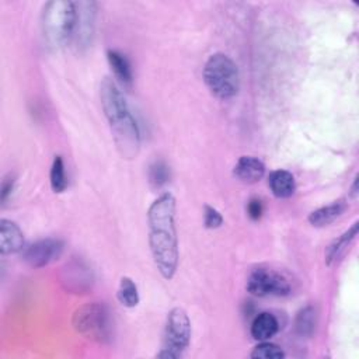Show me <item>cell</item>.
Returning <instances> with one entry per match:
<instances>
[{"label": "cell", "mask_w": 359, "mask_h": 359, "mask_svg": "<svg viewBox=\"0 0 359 359\" xmlns=\"http://www.w3.org/2000/svg\"><path fill=\"white\" fill-rule=\"evenodd\" d=\"M170 180V168L163 160L154 161L149 168V181L151 187L161 188Z\"/></svg>", "instance_id": "obj_22"}, {"label": "cell", "mask_w": 359, "mask_h": 359, "mask_svg": "<svg viewBox=\"0 0 359 359\" xmlns=\"http://www.w3.org/2000/svg\"><path fill=\"white\" fill-rule=\"evenodd\" d=\"M49 180H50V187H52L53 192L60 194V192H63L66 189L67 180H66L63 158L60 156H55V158L52 161Z\"/></svg>", "instance_id": "obj_20"}, {"label": "cell", "mask_w": 359, "mask_h": 359, "mask_svg": "<svg viewBox=\"0 0 359 359\" xmlns=\"http://www.w3.org/2000/svg\"><path fill=\"white\" fill-rule=\"evenodd\" d=\"M74 330L87 339L107 342L111 339L112 323L108 309L102 303H87L73 314Z\"/></svg>", "instance_id": "obj_5"}, {"label": "cell", "mask_w": 359, "mask_h": 359, "mask_svg": "<svg viewBox=\"0 0 359 359\" xmlns=\"http://www.w3.org/2000/svg\"><path fill=\"white\" fill-rule=\"evenodd\" d=\"M203 80L209 91L220 98L234 97L240 88V74L233 59L222 52L208 57L203 66Z\"/></svg>", "instance_id": "obj_4"}, {"label": "cell", "mask_w": 359, "mask_h": 359, "mask_svg": "<svg viewBox=\"0 0 359 359\" xmlns=\"http://www.w3.org/2000/svg\"><path fill=\"white\" fill-rule=\"evenodd\" d=\"M247 290L258 297L286 296L292 292V285L283 273L271 268L258 266L248 275Z\"/></svg>", "instance_id": "obj_7"}, {"label": "cell", "mask_w": 359, "mask_h": 359, "mask_svg": "<svg viewBox=\"0 0 359 359\" xmlns=\"http://www.w3.org/2000/svg\"><path fill=\"white\" fill-rule=\"evenodd\" d=\"M14 182H15V177L8 172L4 178H3V182H1V192H0V199H1V203H6L7 199L10 198L11 192H13V188H14Z\"/></svg>", "instance_id": "obj_25"}, {"label": "cell", "mask_w": 359, "mask_h": 359, "mask_svg": "<svg viewBox=\"0 0 359 359\" xmlns=\"http://www.w3.org/2000/svg\"><path fill=\"white\" fill-rule=\"evenodd\" d=\"M177 202L172 194L164 192L147 210L149 245L153 261L164 279H172L178 266V238L175 229Z\"/></svg>", "instance_id": "obj_1"}, {"label": "cell", "mask_w": 359, "mask_h": 359, "mask_svg": "<svg viewBox=\"0 0 359 359\" xmlns=\"http://www.w3.org/2000/svg\"><path fill=\"white\" fill-rule=\"evenodd\" d=\"M24 250V234L17 223L8 219L0 220V251L3 255Z\"/></svg>", "instance_id": "obj_9"}, {"label": "cell", "mask_w": 359, "mask_h": 359, "mask_svg": "<svg viewBox=\"0 0 359 359\" xmlns=\"http://www.w3.org/2000/svg\"><path fill=\"white\" fill-rule=\"evenodd\" d=\"M118 300L125 307H135L139 303V292L136 283L129 276H122L116 292Z\"/></svg>", "instance_id": "obj_18"}, {"label": "cell", "mask_w": 359, "mask_h": 359, "mask_svg": "<svg viewBox=\"0 0 359 359\" xmlns=\"http://www.w3.org/2000/svg\"><path fill=\"white\" fill-rule=\"evenodd\" d=\"M345 209H346V202L344 199H339L327 206L313 210L307 219L311 226L324 227L331 224L335 219H338L345 212Z\"/></svg>", "instance_id": "obj_15"}, {"label": "cell", "mask_w": 359, "mask_h": 359, "mask_svg": "<svg viewBox=\"0 0 359 359\" xmlns=\"http://www.w3.org/2000/svg\"><path fill=\"white\" fill-rule=\"evenodd\" d=\"M264 213L262 202L258 198H251L247 203V215L251 220H259Z\"/></svg>", "instance_id": "obj_24"}, {"label": "cell", "mask_w": 359, "mask_h": 359, "mask_svg": "<svg viewBox=\"0 0 359 359\" xmlns=\"http://www.w3.org/2000/svg\"><path fill=\"white\" fill-rule=\"evenodd\" d=\"M63 241L57 238H42L22 250V259L32 268H42L56 261L63 252Z\"/></svg>", "instance_id": "obj_8"}, {"label": "cell", "mask_w": 359, "mask_h": 359, "mask_svg": "<svg viewBox=\"0 0 359 359\" xmlns=\"http://www.w3.org/2000/svg\"><path fill=\"white\" fill-rule=\"evenodd\" d=\"M356 233H358V223L355 222L351 229H348L344 234H341L337 240H334L328 245V248L325 251V262H327V265H332L334 262H337L345 254V251L348 250L349 244L355 238Z\"/></svg>", "instance_id": "obj_17"}, {"label": "cell", "mask_w": 359, "mask_h": 359, "mask_svg": "<svg viewBox=\"0 0 359 359\" xmlns=\"http://www.w3.org/2000/svg\"><path fill=\"white\" fill-rule=\"evenodd\" d=\"M296 331L302 337H310L316 327V310L311 306H306L296 316Z\"/></svg>", "instance_id": "obj_19"}, {"label": "cell", "mask_w": 359, "mask_h": 359, "mask_svg": "<svg viewBox=\"0 0 359 359\" xmlns=\"http://www.w3.org/2000/svg\"><path fill=\"white\" fill-rule=\"evenodd\" d=\"M77 24V4L70 0L48 1L41 14V29L52 48L66 45L73 36Z\"/></svg>", "instance_id": "obj_3"}, {"label": "cell", "mask_w": 359, "mask_h": 359, "mask_svg": "<svg viewBox=\"0 0 359 359\" xmlns=\"http://www.w3.org/2000/svg\"><path fill=\"white\" fill-rule=\"evenodd\" d=\"M63 269H65L63 280L67 283V289L79 293L91 286L93 273L84 262L73 261L70 264H66Z\"/></svg>", "instance_id": "obj_10"}, {"label": "cell", "mask_w": 359, "mask_h": 359, "mask_svg": "<svg viewBox=\"0 0 359 359\" xmlns=\"http://www.w3.org/2000/svg\"><path fill=\"white\" fill-rule=\"evenodd\" d=\"M107 59L119 83L125 87H130L133 83V73L128 57L115 49H108Z\"/></svg>", "instance_id": "obj_16"}, {"label": "cell", "mask_w": 359, "mask_h": 359, "mask_svg": "<svg viewBox=\"0 0 359 359\" xmlns=\"http://www.w3.org/2000/svg\"><path fill=\"white\" fill-rule=\"evenodd\" d=\"M77 4V24L74 36L87 43L93 35L94 18H95V3L94 1H81Z\"/></svg>", "instance_id": "obj_12"}, {"label": "cell", "mask_w": 359, "mask_h": 359, "mask_svg": "<svg viewBox=\"0 0 359 359\" xmlns=\"http://www.w3.org/2000/svg\"><path fill=\"white\" fill-rule=\"evenodd\" d=\"M250 356L254 359H282L285 358V352L276 344L269 341H259V344L255 345L251 351Z\"/></svg>", "instance_id": "obj_21"}, {"label": "cell", "mask_w": 359, "mask_h": 359, "mask_svg": "<svg viewBox=\"0 0 359 359\" xmlns=\"http://www.w3.org/2000/svg\"><path fill=\"white\" fill-rule=\"evenodd\" d=\"M351 196H352V198H356V196H358V175L355 177L353 184H352V187H351Z\"/></svg>", "instance_id": "obj_26"}, {"label": "cell", "mask_w": 359, "mask_h": 359, "mask_svg": "<svg viewBox=\"0 0 359 359\" xmlns=\"http://www.w3.org/2000/svg\"><path fill=\"white\" fill-rule=\"evenodd\" d=\"M203 223H205V227L208 229H217L223 223V216L217 209L206 205L203 209Z\"/></svg>", "instance_id": "obj_23"}, {"label": "cell", "mask_w": 359, "mask_h": 359, "mask_svg": "<svg viewBox=\"0 0 359 359\" xmlns=\"http://www.w3.org/2000/svg\"><path fill=\"white\" fill-rule=\"evenodd\" d=\"M233 174L237 180L247 182V184H254L259 181L264 174H265V165L264 163L252 156H241L237 163L234 164Z\"/></svg>", "instance_id": "obj_11"}, {"label": "cell", "mask_w": 359, "mask_h": 359, "mask_svg": "<svg viewBox=\"0 0 359 359\" xmlns=\"http://www.w3.org/2000/svg\"><path fill=\"white\" fill-rule=\"evenodd\" d=\"M268 185L276 198L285 199L294 194L296 181L292 172L286 170H275L268 177Z\"/></svg>", "instance_id": "obj_14"}, {"label": "cell", "mask_w": 359, "mask_h": 359, "mask_svg": "<svg viewBox=\"0 0 359 359\" xmlns=\"http://www.w3.org/2000/svg\"><path fill=\"white\" fill-rule=\"evenodd\" d=\"M279 330L278 318L271 313H259L251 323L250 332L257 341H269Z\"/></svg>", "instance_id": "obj_13"}, {"label": "cell", "mask_w": 359, "mask_h": 359, "mask_svg": "<svg viewBox=\"0 0 359 359\" xmlns=\"http://www.w3.org/2000/svg\"><path fill=\"white\" fill-rule=\"evenodd\" d=\"M191 341V321L187 311L181 307L170 310L164 328V346L157 358L175 359L182 355Z\"/></svg>", "instance_id": "obj_6"}, {"label": "cell", "mask_w": 359, "mask_h": 359, "mask_svg": "<svg viewBox=\"0 0 359 359\" xmlns=\"http://www.w3.org/2000/svg\"><path fill=\"white\" fill-rule=\"evenodd\" d=\"M100 100L119 154L133 158L140 149V130L122 91L109 77L101 81Z\"/></svg>", "instance_id": "obj_2"}]
</instances>
